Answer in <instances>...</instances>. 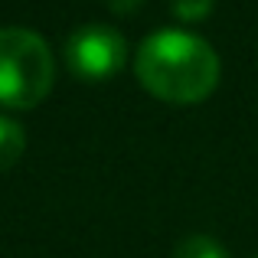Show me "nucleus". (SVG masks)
Segmentation results:
<instances>
[{"label": "nucleus", "mask_w": 258, "mask_h": 258, "mask_svg": "<svg viewBox=\"0 0 258 258\" xmlns=\"http://www.w3.org/2000/svg\"><path fill=\"white\" fill-rule=\"evenodd\" d=\"M219 56L203 36L186 30H157L138 46L134 76L160 101L196 105L219 85Z\"/></svg>", "instance_id": "1"}, {"label": "nucleus", "mask_w": 258, "mask_h": 258, "mask_svg": "<svg viewBox=\"0 0 258 258\" xmlns=\"http://www.w3.org/2000/svg\"><path fill=\"white\" fill-rule=\"evenodd\" d=\"M26 151V131L13 118L0 114V170H10Z\"/></svg>", "instance_id": "4"}, {"label": "nucleus", "mask_w": 258, "mask_h": 258, "mask_svg": "<svg viewBox=\"0 0 258 258\" xmlns=\"http://www.w3.org/2000/svg\"><path fill=\"white\" fill-rule=\"evenodd\" d=\"M173 258H226V248L209 235H189L176 245Z\"/></svg>", "instance_id": "5"}, {"label": "nucleus", "mask_w": 258, "mask_h": 258, "mask_svg": "<svg viewBox=\"0 0 258 258\" xmlns=\"http://www.w3.org/2000/svg\"><path fill=\"white\" fill-rule=\"evenodd\" d=\"M56 82V62L39 33L26 26L0 30V108H36Z\"/></svg>", "instance_id": "2"}, {"label": "nucleus", "mask_w": 258, "mask_h": 258, "mask_svg": "<svg viewBox=\"0 0 258 258\" xmlns=\"http://www.w3.org/2000/svg\"><path fill=\"white\" fill-rule=\"evenodd\" d=\"M66 62H69L72 76H79L82 82H105L124 69L127 43L114 26L105 23L79 26L66 43Z\"/></svg>", "instance_id": "3"}, {"label": "nucleus", "mask_w": 258, "mask_h": 258, "mask_svg": "<svg viewBox=\"0 0 258 258\" xmlns=\"http://www.w3.org/2000/svg\"><path fill=\"white\" fill-rule=\"evenodd\" d=\"M216 7V0H170V10L186 23H196V20L209 17Z\"/></svg>", "instance_id": "6"}, {"label": "nucleus", "mask_w": 258, "mask_h": 258, "mask_svg": "<svg viewBox=\"0 0 258 258\" xmlns=\"http://www.w3.org/2000/svg\"><path fill=\"white\" fill-rule=\"evenodd\" d=\"M141 4H144V0H108V7H111L114 13H121V17H124V13L141 10Z\"/></svg>", "instance_id": "7"}]
</instances>
